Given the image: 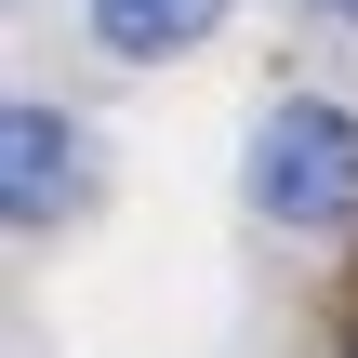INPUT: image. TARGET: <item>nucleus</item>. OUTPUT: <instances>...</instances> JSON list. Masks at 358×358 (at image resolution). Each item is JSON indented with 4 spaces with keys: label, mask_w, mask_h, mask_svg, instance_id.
I'll list each match as a JSON object with an SVG mask.
<instances>
[{
    "label": "nucleus",
    "mask_w": 358,
    "mask_h": 358,
    "mask_svg": "<svg viewBox=\"0 0 358 358\" xmlns=\"http://www.w3.org/2000/svg\"><path fill=\"white\" fill-rule=\"evenodd\" d=\"M239 199L279 239H345L358 226V106L345 93H279L239 146Z\"/></svg>",
    "instance_id": "nucleus-1"
},
{
    "label": "nucleus",
    "mask_w": 358,
    "mask_h": 358,
    "mask_svg": "<svg viewBox=\"0 0 358 358\" xmlns=\"http://www.w3.org/2000/svg\"><path fill=\"white\" fill-rule=\"evenodd\" d=\"M93 173H106V159H93V133H80L66 106H40V93L0 106V226H27V239L66 226V213L93 199Z\"/></svg>",
    "instance_id": "nucleus-2"
},
{
    "label": "nucleus",
    "mask_w": 358,
    "mask_h": 358,
    "mask_svg": "<svg viewBox=\"0 0 358 358\" xmlns=\"http://www.w3.org/2000/svg\"><path fill=\"white\" fill-rule=\"evenodd\" d=\"M226 27V0H93V40L120 53V66H173V53H199Z\"/></svg>",
    "instance_id": "nucleus-3"
},
{
    "label": "nucleus",
    "mask_w": 358,
    "mask_h": 358,
    "mask_svg": "<svg viewBox=\"0 0 358 358\" xmlns=\"http://www.w3.org/2000/svg\"><path fill=\"white\" fill-rule=\"evenodd\" d=\"M319 13H332V27H358V0H319Z\"/></svg>",
    "instance_id": "nucleus-4"
},
{
    "label": "nucleus",
    "mask_w": 358,
    "mask_h": 358,
    "mask_svg": "<svg viewBox=\"0 0 358 358\" xmlns=\"http://www.w3.org/2000/svg\"><path fill=\"white\" fill-rule=\"evenodd\" d=\"M345 358H358V345H345Z\"/></svg>",
    "instance_id": "nucleus-5"
}]
</instances>
